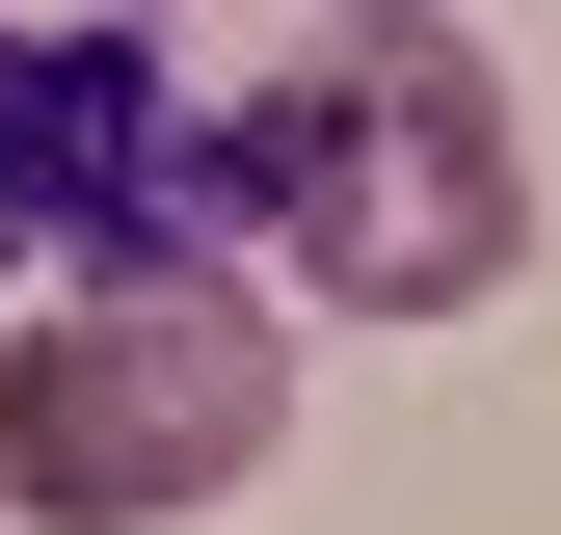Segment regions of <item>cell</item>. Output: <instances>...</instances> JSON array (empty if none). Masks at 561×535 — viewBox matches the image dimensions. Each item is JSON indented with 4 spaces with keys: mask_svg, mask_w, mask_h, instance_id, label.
<instances>
[{
    "mask_svg": "<svg viewBox=\"0 0 561 535\" xmlns=\"http://www.w3.org/2000/svg\"><path fill=\"white\" fill-rule=\"evenodd\" d=\"M241 241L295 268L321 321H481L535 268V161H508V81L428 27V0H347L321 81L241 107Z\"/></svg>",
    "mask_w": 561,
    "mask_h": 535,
    "instance_id": "6da1fadb",
    "label": "cell"
},
{
    "mask_svg": "<svg viewBox=\"0 0 561 535\" xmlns=\"http://www.w3.org/2000/svg\"><path fill=\"white\" fill-rule=\"evenodd\" d=\"M295 429V321L241 268H81L0 321V509L27 535H187Z\"/></svg>",
    "mask_w": 561,
    "mask_h": 535,
    "instance_id": "7a4b0ae2",
    "label": "cell"
},
{
    "mask_svg": "<svg viewBox=\"0 0 561 535\" xmlns=\"http://www.w3.org/2000/svg\"><path fill=\"white\" fill-rule=\"evenodd\" d=\"M0 268L81 295V268H215L187 241V81L134 27H0Z\"/></svg>",
    "mask_w": 561,
    "mask_h": 535,
    "instance_id": "3957f363",
    "label": "cell"
}]
</instances>
